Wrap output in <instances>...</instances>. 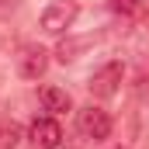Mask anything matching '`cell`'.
<instances>
[{"label":"cell","mask_w":149,"mask_h":149,"mask_svg":"<svg viewBox=\"0 0 149 149\" xmlns=\"http://www.w3.org/2000/svg\"><path fill=\"white\" fill-rule=\"evenodd\" d=\"M76 14H80L76 0H52V3L42 10L38 24H42V31H45V35H63V31H70V28H73Z\"/></svg>","instance_id":"cell-1"},{"label":"cell","mask_w":149,"mask_h":149,"mask_svg":"<svg viewBox=\"0 0 149 149\" xmlns=\"http://www.w3.org/2000/svg\"><path fill=\"white\" fill-rule=\"evenodd\" d=\"M76 125H80V132H83L87 139H94V142H101V139L111 135V114L104 111V108H97V104H87L83 111L76 114Z\"/></svg>","instance_id":"cell-2"},{"label":"cell","mask_w":149,"mask_h":149,"mask_svg":"<svg viewBox=\"0 0 149 149\" xmlns=\"http://www.w3.org/2000/svg\"><path fill=\"white\" fill-rule=\"evenodd\" d=\"M121 76H125L121 63H104L101 70H94V73H90V80H87V90H90L94 97H114V94H118Z\"/></svg>","instance_id":"cell-3"},{"label":"cell","mask_w":149,"mask_h":149,"mask_svg":"<svg viewBox=\"0 0 149 149\" xmlns=\"http://www.w3.org/2000/svg\"><path fill=\"white\" fill-rule=\"evenodd\" d=\"M45 70H49V52L42 45H21V52H17V73L24 80H38Z\"/></svg>","instance_id":"cell-4"},{"label":"cell","mask_w":149,"mask_h":149,"mask_svg":"<svg viewBox=\"0 0 149 149\" xmlns=\"http://www.w3.org/2000/svg\"><path fill=\"white\" fill-rule=\"evenodd\" d=\"M28 135H31V142L38 149H56L63 142V128H59L56 118H35L31 128H28Z\"/></svg>","instance_id":"cell-5"},{"label":"cell","mask_w":149,"mask_h":149,"mask_svg":"<svg viewBox=\"0 0 149 149\" xmlns=\"http://www.w3.org/2000/svg\"><path fill=\"white\" fill-rule=\"evenodd\" d=\"M42 104H45V111L63 114V111H70V94L63 87H45L42 90Z\"/></svg>","instance_id":"cell-6"},{"label":"cell","mask_w":149,"mask_h":149,"mask_svg":"<svg viewBox=\"0 0 149 149\" xmlns=\"http://www.w3.org/2000/svg\"><path fill=\"white\" fill-rule=\"evenodd\" d=\"M90 45V38H73V42H59V49H56V56H59V63H73L76 52H83Z\"/></svg>","instance_id":"cell-7"},{"label":"cell","mask_w":149,"mask_h":149,"mask_svg":"<svg viewBox=\"0 0 149 149\" xmlns=\"http://www.w3.org/2000/svg\"><path fill=\"white\" fill-rule=\"evenodd\" d=\"M17 142H21V128L14 121H3L0 125V149H17Z\"/></svg>","instance_id":"cell-8"},{"label":"cell","mask_w":149,"mask_h":149,"mask_svg":"<svg viewBox=\"0 0 149 149\" xmlns=\"http://www.w3.org/2000/svg\"><path fill=\"white\" fill-rule=\"evenodd\" d=\"M111 7L118 14H135V10L142 7V0H111Z\"/></svg>","instance_id":"cell-9"},{"label":"cell","mask_w":149,"mask_h":149,"mask_svg":"<svg viewBox=\"0 0 149 149\" xmlns=\"http://www.w3.org/2000/svg\"><path fill=\"white\" fill-rule=\"evenodd\" d=\"M111 149H121V146H111Z\"/></svg>","instance_id":"cell-10"},{"label":"cell","mask_w":149,"mask_h":149,"mask_svg":"<svg viewBox=\"0 0 149 149\" xmlns=\"http://www.w3.org/2000/svg\"><path fill=\"white\" fill-rule=\"evenodd\" d=\"M0 3H3V0H0Z\"/></svg>","instance_id":"cell-11"}]
</instances>
